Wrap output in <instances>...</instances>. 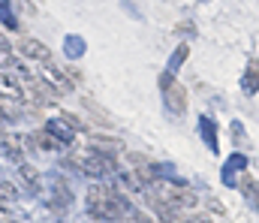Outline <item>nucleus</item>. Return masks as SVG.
<instances>
[{"mask_svg": "<svg viewBox=\"0 0 259 223\" xmlns=\"http://www.w3.org/2000/svg\"><path fill=\"white\" fill-rule=\"evenodd\" d=\"M18 55H21L24 61H30V64H49V61H52V49H49L46 42L33 39V36L18 39Z\"/></svg>", "mask_w": 259, "mask_h": 223, "instance_id": "3", "label": "nucleus"}, {"mask_svg": "<svg viewBox=\"0 0 259 223\" xmlns=\"http://www.w3.org/2000/svg\"><path fill=\"white\" fill-rule=\"evenodd\" d=\"M154 205V214L160 217V223H184V211L175 208V205H166V202H151Z\"/></svg>", "mask_w": 259, "mask_h": 223, "instance_id": "7", "label": "nucleus"}, {"mask_svg": "<svg viewBox=\"0 0 259 223\" xmlns=\"http://www.w3.org/2000/svg\"><path fill=\"white\" fill-rule=\"evenodd\" d=\"M81 106H84V109L91 112L94 124H100V127H106V130H115V121H112V118L106 115V109H103V106H97V103H94L91 97H84V100H81Z\"/></svg>", "mask_w": 259, "mask_h": 223, "instance_id": "8", "label": "nucleus"}, {"mask_svg": "<svg viewBox=\"0 0 259 223\" xmlns=\"http://www.w3.org/2000/svg\"><path fill=\"white\" fill-rule=\"evenodd\" d=\"M187 55H190V46H187V42H181V46H178V52H172V58H169V70H166V73H172V75L178 73V67L187 61Z\"/></svg>", "mask_w": 259, "mask_h": 223, "instance_id": "10", "label": "nucleus"}, {"mask_svg": "<svg viewBox=\"0 0 259 223\" xmlns=\"http://www.w3.org/2000/svg\"><path fill=\"white\" fill-rule=\"evenodd\" d=\"M15 6H18V12H21V15H27V18H33V15H36V6H33L30 0H18Z\"/></svg>", "mask_w": 259, "mask_h": 223, "instance_id": "16", "label": "nucleus"}, {"mask_svg": "<svg viewBox=\"0 0 259 223\" xmlns=\"http://www.w3.org/2000/svg\"><path fill=\"white\" fill-rule=\"evenodd\" d=\"M178 33H193V24H190V21H184V24H178Z\"/></svg>", "mask_w": 259, "mask_h": 223, "instance_id": "19", "label": "nucleus"}, {"mask_svg": "<svg viewBox=\"0 0 259 223\" xmlns=\"http://www.w3.org/2000/svg\"><path fill=\"white\" fill-rule=\"evenodd\" d=\"M244 91L256 94V61H250V73L244 75Z\"/></svg>", "mask_w": 259, "mask_h": 223, "instance_id": "14", "label": "nucleus"}, {"mask_svg": "<svg viewBox=\"0 0 259 223\" xmlns=\"http://www.w3.org/2000/svg\"><path fill=\"white\" fill-rule=\"evenodd\" d=\"M0 100L6 103H27L24 100V87H21V78H15L12 73H0Z\"/></svg>", "mask_w": 259, "mask_h": 223, "instance_id": "4", "label": "nucleus"}, {"mask_svg": "<svg viewBox=\"0 0 259 223\" xmlns=\"http://www.w3.org/2000/svg\"><path fill=\"white\" fill-rule=\"evenodd\" d=\"M42 81H46V84L55 91V97H58V100H61V97H66V94H72V84H69V78H66L61 70H55L52 64H46V67H42Z\"/></svg>", "mask_w": 259, "mask_h": 223, "instance_id": "6", "label": "nucleus"}, {"mask_svg": "<svg viewBox=\"0 0 259 223\" xmlns=\"http://www.w3.org/2000/svg\"><path fill=\"white\" fill-rule=\"evenodd\" d=\"M0 223H21V220H12V217H3Z\"/></svg>", "mask_w": 259, "mask_h": 223, "instance_id": "21", "label": "nucleus"}, {"mask_svg": "<svg viewBox=\"0 0 259 223\" xmlns=\"http://www.w3.org/2000/svg\"><path fill=\"white\" fill-rule=\"evenodd\" d=\"M18 172H21V178L27 181V187H30V190H36V187H39V172H36L33 166H27V163H18Z\"/></svg>", "mask_w": 259, "mask_h": 223, "instance_id": "12", "label": "nucleus"}, {"mask_svg": "<svg viewBox=\"0 0 259 223\" xmlns=\"http://www.w3.org/2000/svg\"><path fill=\"white\" fill-rule=\"evenodd\" d=\"M24 145H30V148H39V151H61V145L46 133V130H36V133H30V139H24Z\"/></svg>", "mask_w": 259, "mask_h": 223, "instance_id": "9", "label": "nucleus"}, {"mask_svg": "<svg viewBox=\"0 0 259 223\" xmlns=\"http://www.w3.org/2000/svg\"><path fill=\"white\" fill-rule=\"evenodd\" d=\"M118 181H121V187H127V190H142V184H139V178H136L133 172H127V169H124V172L118 175Z\"/></svg>", "mask_w": 259, "mask_h": 223, "instance_id": "13", "label": "nucleus"}, {"mask_svg": "<svg viewBox=\"0 0 259 223\" xmlns=\"http://www.w3.org/2000/svg\"><path fill=\"white\" fill-rule=\"evenodd\" d=\"M46 133H49L61 148H64V145H72V142H75V136H78V133H75V130L64 121V118H61V115H58V118H52V121L46 124Z\"/></svg>", "mask_w": 259, "mask_h": 223, "instance_id": "5", "label": "nucleus"}, {"mask_svg": "<svg viewBox=\"0 0 259 223\" xmlns=\"http://www.w3.org/2000/svg\"><path fill=\"white\" fill-rule=\"evenodd\" d=\"M244 193H253V178H244Z\"/></svg>", "mask_w": 259, "mask_h": 223, "instance_id": "20", "label": "nucleus"}, {"mask_svg": "<svg viewBox=\"0 0 259 223\" xmlns=\"http://www.w3.org/2000/svg\"><path fill=\"white\" fill-rule=\"evenodd\" d=\"M72 160H75V169L84 172V175H91V178H106L109 169H112V157L100 154V151H94V148L78 154V157H72Z\"/></svg>", "mask_w": 259, "mask_h": 223, "instance_id": "1", "label": "nucleus"}, {"mask_svg": "<svg viewBox=\"0 0 259 223\" xmlns=\"http://www.w3.org/2000/svg\"><path fill=\"white\" fill-rule=\"evenodd\" d=\"M64 52H66V58H69V61L81 58V55H84V42H81V36H66Z\"/></svg>", "mask_w": 259, "mask_h": 223, "instance_id": "11", "label": "nucleus"}, {"mask_svg": "<svg viewBox=\"0 0 259 223\" xmlns=\"http://www.w3.org/2000/svg\"><path fill=\"white\" fill-rule=\"evenodd\" d=\"M64 73H66V78H69V84H72V87L84 81V75H81V70H75L72 64H66V67H64Z\"/></svg>", "mask_w": 259, "mask_h": 223, "instance_id": "15", "label": "nucleus"}, {"mask_svg": "<svg viewBox=\"0 0 259 223\" xmlns=\"http://www.w3.org/2000/svg\"><path fill=\"white\" fill-rule=\"evenodd\" d=\"M124 160L130 163V169H136V166H145V163H148V157H145V154H127Z\"/></svg>", "mask_w": 259, "mask_h": 223, "instance_id": "17", "label": "nucleus"}, {"mask_svg": "<svg viewBox=\"0 0 259 223\" xmlns=\"http://www.w3.org/2000/svg\"><path fill=\"white\" fill-rule=\"evenodd\" d=\"M163 87V100H166V109L175 115V118H184L187 115V91L178 78H172L169 84H160Z\"/></svg>", "mask_w": 259, "mask_h": 223, "instance_id": "2", "label": "nucleus"}, {"mask_svg": "<svg viewBox=\"0 0 259 223\" xmlns=\"http://www.w3.org/2000/svg\"><path fill=\"white\" fill-rule=\"evenodd\" d=\"M208 208H211V214H223V211H226V208H223L217 199H208Z\"/></svg>", "mask_w": 259, "mask_h": 223, "instance_id": "18", "label": "nucleus"}]
</instances>
